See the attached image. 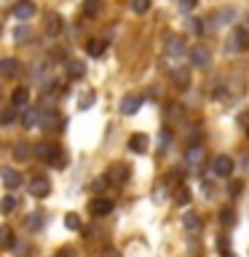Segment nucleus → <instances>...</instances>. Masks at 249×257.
Wrapping results in <instances>:
<instances>
[{
    "instance_id": "f03ea898",
    "label": "nucleus",
    "mask_w": 249,
    "mask_h": 257,
    "mask_svg": "<svg viewBox=\"0 0 249 257\" xmlns=\"http://www.w3.org/2000/svg\"><path fill=\"white\" fill-rule=\"evenodd\" d=\"M249 48V27H233V35L228 40V51L230 54H241V51H246Z\"/></svg>"
},
{
    "instance_id": "4be33fe9",
    "label": "nucleus",
    "mask_w": 249,
    "mask_h": 257,
    "mask_svg": "<svg viewBox=\"0 0 249 257\" xmlns=\"http://www.w3.org/2000/svg\"><path fill=\"white\" fill-rule=\"evenodd\" d=\"M86 54L88 56H102L104 54V40H99V38L88 40V43H86Z\"/></svg>"
},
{
    "instance_id": "72a5a7b5",
    "label": "nucleus",
    "mask_w": 249,
    "mask_h": 257,
    "mask_svg": "<svg viewBox=\"0 0 249 257\" xmlns=\"http://www.w3.org/2000/svg\"><path fill=\"white\" fill-rule=\"evenodd\" d=\"M83 11H86L88 16H94L96 11H99V6H96V0H88V3L83 6Z\"/></svg>"
},
{
    "instance_id": "58836bf2",
    "label": "nucleus",
    "mask_w": 249,
    "mask_h": 257,
    "mask_svg": "<svg viewBox=\"0 0 249 257\" xmlns=\"http://www.w3.org/2000/svg\"><path fill=\"white\" fill-rule=\"evenodd\" d=\"M244 169H246V172H249V156L244 158Z\"/></svg>"
},
{
    "instance_id": "6ab92c4d",
    "label": "nucleus",
    "mask_w": 249,
    "mask_h": 257,
    "mask_svg": "<svg viewBox=\"0 0 249 257\" xmlns=\"http://www.w3.org/2000/svg\"><path fill=\"white\" fill-rule=\"evenodd\" d=\"M166 51L172 54V56H182V54H185V40H182V38H169Z\"/></svg>"
},
{
    "instance_id": "f704fd0d",
    "label": "nucleus",
    "mask_w": 249,
    "mask_h": 257,
    "mask_svg": "<svg viewBox=\"0 0 249 257\" xmlns=\"http://www.w3.org/2000/svg\"><path fill=\"white\" fill-rule=\"evenodd\" d=\"M196 3H198V0H180V8H185V11H193V8H196Z\"/></svg>"
},
{
    "instance_id": "f3484780",
    "label": "nucleus",
    "mask_w": 249,
    "mask_h": 257,
    "mask_svg": "<svg viewBox=\"0 0 249 257\" xmlns=\"http://www.w3.org/2000/svg\"><path fill=\"white\" fill-rule=\"evenodd\" d=\"M38 120H40V110L38 107H27V110H24V115H22L24 128H35Z\"/></svg>"
},
{
    "instance_id": "a211bd4d",
    "label": "nucleus",
    "mask_w": 249,
    "mask_h": 257,
    "mask_svg": "<svg viewBox=\"0 0 249 257\" xmlns=\"http://www.w3.org/2000/svg\"><path fill=\"white\" fill-rule=\"evenodd\" d=\"M64 70H67V75H70V78H83V75H86V64H83V62H78V59L67 62V64H64Z\"/></svg>"
},
{
    "instance_id": "39448f33",
    "label": "nucleus",
    "mask_w": 249,
    "mask_h": 257,
    "mask_svg": "<svg viewBox=\"0 0 249 257\" xmlns=\"http://www.w3.org/2000/svg\"><path fill=\"white\" fill-rule=\"evenodd\" d=\"M40 123H43L46 128H51V132H62L64 120L56 110H46V112H40Z\"/></svg>"
},
{
    "instance_id": "4468645a",
    "label": "nucleus",
    "mask_w": 249,
    "mask_h": 257,
    "mask_svg": "<svg viewBox=\"0 0 249 257\" xmlns=\"http://www.w3.org/2000/svg\"><path fill=\"white\" fill-rule=\"evenodd\" d=\"M129 150L132 153H145L148 150V137L145 134H132L129 137Z\"/></svg>"
},
{
    "instance_id": "20e7f679",
    "label": "nucleus",
    "mask_w": 249,
    "mask_h": 257,
    "mask_svg": "<svg viewBox=\"0 0 249 257\" xmlns=\"http://www.w3.org/2000/svg\"><path fill=\"white\" fill-rule=\"evenodd\" d=\"M190 62L196 64V67H209V64H212V54H209L206 46H193L190 48Z\"/></svg>"
},
{
    "instance_id": "412c9836",
    "label": "nucleus",
    "mask_w": 249,
    "mask_h": 257,
    "mask_svg": "<svg viewBox=\"0 0 249 257\" xmlns=\"http://www.w3.org/2000/svg\"><path fill=\"white\" fill-rule=\"evenodd\" d=\"M14 230L8 228V225H3V228H0V249H11L14 246Z\"/></svg>"
},
{
    "instance_id": "6e6552de",
    "label": "nucleus",
    "mask_w": 249,
    "mask_h": 257,
    "mask_svg": "<svg viewBox=\"0 0 249 257\" xmlns=\"http://www.w3.org/2000/svg\"><path fill=\"white\" fill-rule=\"evenodd\" d=\"M204 158H206V150H204V148H198V145L185 153V164H188L190 169H198L201 164H204Z\"/></svg>"
},
{
    "instance_id": "f257e3e1",
    "label": "nucleus",
    "mask_w": 249,
    "mask_h": 257,
    "mask_svg": "<svg viewBox=\"0 0 249 257\" xmlns=\"http://www.w3.org/2000/svg\"><path fill=\"white\" fill-rule=\"evenodd\" d=\"M35 156L40 158V161H54V164H59V166H64V150L59 148V145H51V142H40L38 148H35Z\"/></svg>"
},
{
    "instance_id": "0eeeda50",
    "label": "nucleus",
    "mask_w": 249,
    "mask_h": 257,
    "mask_svg": "<svg viewBox=\"0 0 249 257\" xmlns=\"http://www.w3.org/2000/svg\"><path fill=\"white\" fill-rule=\"evenodd\" d=\"M30 193L35 198H46L48 193H51V182H48L46 177H35V180L30 182Z\"/></svg>"
},
{
    "instance_id": "f8f14e48",
    "label": "nucleus",
    "mask_w": 249,
    "mask_h": 257,
    "mask_svg": "<svg viewBox=\"0 0 249 257\" xmlns=\"http://www.w3.org/2000/svg\"><path fill=\"white\" fill-rule=\"evenodd\" d=\"M16 72H19V62L16 59H11V56H8V59H0V75L3 78H14Z\"/></svg>"
},
{
    "instance_id": "7c9ffc66",
    "label": "nucleus",
    "mask_w": 249,
    "mask_h": 257,
    "mask_svg": "<svg viewBox=\"0 0 249 257\" xmlns=\"http://www.w3.org/2000/svg\"><path fill=\"white\" fill-rule=\"evenodd\" d=\"M220 222H222V225H233V222H236L233 209H222V212H220Z\"/></svg>"
},
{
    "instance_id": "b1692460",
    "label": "nucleus",
    "mask_w": 249,
    "mask_h": 257,
    "mask_svg": "<svg viewBox=\"0 0 249 257\" xmlns=\"http://www.w3.org/2000/svg\"><path fill=\"white\" fill-rule=\"evenodd\" d=\"M174 83H177V88H188L190 75H188L185 70H174Z\"/></svg>"
},
{
    "instance_id": "aec40b11",
    "label": "nucleus",
    "mask_w": 249,
    "mask_h": 257,
    "mask_svg": "<svg viewBox=\"0 0 249 257\" xmlns=\"http://www.w3.org/2000/svg\"><path fill=\"white\" fill-rule=\"evenodd\" d=\"M11 102H14V107H24V104L30 102V91H27V88H24V86H19V88H16V91H14Z\"/></svg>"
},
{
    "instance_id": "c85d7f7f",
    "label": "nucleus",
    "mask_w": 249,
    "mask_h": 257,
    "mask_svg": "<svg viewBox=\"0 0 249 257\" xmlns=\"http://www.w3.org/2000/svg\"><path fill=\"white\" fill-rule=\"evenodd\" d=\"M40 222H43V214L35 212V214H30V220H27V228L30 230H38L40 228Z\"/></svg>"
},
{
    "instance_id": "5701e85b",
    "label": "nucleus",
    "mask_w": 249,
    "mask_h": 257,
    "mask_svg": "<svg viewBox=\"0 0 249 257\" xmlns=\"http://www.w3.org/2000/svg\"><path fill=\"white\" fill-rule=\"evenodd\" d=\"M16 204H19V201H16L14 196H3V198H0V212H3V214H11L14 209H16Z\"/></svg>"
},
{
    "instance_id": "2eb2a0df",
    "label": "nucleus",
    "mask_w": 249,
    "mask_h": 257,
    "mask_svg": "<svg viewBox=\"0 0 249 257\" xmlns=\"http://www.w3.org/2000/svg\"><path fill=\"white\" fill-rule=\"evenodd\" d=\"M3 185H6V188H19V185H22V174L19 172H16V169H3Z\"/></svg>"
},
{
    "instance_id": "a878e982",
    "label": "nucleus",
    "mask_w": 249,
    "mask_h": 257,
    "mask_svg": "<svg viewBox=\"0 0 249 257\" xmlns=\"http://www.w3.org/2000/svg\"><path fill=\"white\" fill-rule=\"evenodd\" d=\"M132 11L134 14H148L150 11V0H132Z\"/></svg>"
},
{
    "instance_id": "dca6fc26",
    "label": "nucleus",
    "mask_w": 249,
    "mask_h": 257,
    "mask_svg": "<svg viewBox=\"0 0 249 257\" xmlns=\"http://www.w3.org/2000/svg\"><path fill=\"white\" fill-rule=\"evenodd\" d=\"M182 225H185V230H190V233H198V230H201V225H204V222H201V217H198L196 212H188V214L182 217Z\"/></svg>"
},
{
    "instance_id": "9d476101",
    "label": "nucleus",
    "mask_w": 249,
    "mask_h": 257,
    "mask_svg": "<svg viewBox=\"0 0 249 257\" xmlns=\"http://www.w3.org/2000/svg\"><path fill=\"white\" fill-rule=\"evenodd\" d=\"M14 16H16V19H22V22H27V19L35 16V6H32L30 0H22V3L14 6Z\"/></svg>"
},
{
    "instance_id": "bb28decb",
    "label": "nucleus",
    "mask_w": 249,
    "mask_h": 257,
    "mask_svg": "<svg viewBox=\"0 0 249 257\" xmlns=\"http://www.w3.org/2000/svg\"><path fill=\"white\" fill-rule=\"evenodd\" d=\"M64 225H67L70 230H80V217H78V214H72V212H70V214H64Z\"/></svg>"
},
{
    "instance_id": "4c0bfd02",
    "label": "nucleus",
    "mask_w": 249,
    "mask_h": 257,
    "mask_svg": "<svg viewBox=\"0 0 249 257\" xmlns=\"http://www.w3.org/2000/svg\"><path fill=\"white\" fill-rule=\"evenodd\" d=\"M59 257H72V252H67V249H64V252H59Z\"/></svg>"
},
{
    "instance_id": "393cba45",
    "label": "nucleus",
    "mask_w": 249,
    "mask_h": 257,
    "mask_svg": "<svg viewBox=\"0 0 249 257\" xmlns=\"http://www.w3.org/2000/svg\"><path fill=\"white\" fill-rule=\"evenodd\" d=\"M16 120V107H6L3 112H0V126H8Z\"/></svg>"
},
{
    "instance_id": "2f4dec72",
    "label": "nucleus",
    "mask_w": 249,
    "mask_h": 257,
    "mask_svg": "<svg viewBox=\"0 0 249 257\" xmlns=\"http://www.w3.org/2000/svg\"><path fill=\"white\" fill-rule=\"evenodd\" d=\"M14 156L16 158H19V161H24V158H30V148H27V145H16V150H14Z\"/></svg>"
},
{
    "instance_id": "c9c22d12",
    "label": "nucleus",
    "mask_w": 249,
    "mask_h": 257,
    "mask_svg": "<svg viewBox=\"0 0 249 257\" xmlns=\"http://www.w3.org/2000/svg\"><path fill=\"white\" fill-rule=\"evenodd\" d=\"M22 38H30V30H27V27H24V30H22V27L16 30V40H22Z\"/></svg>"
},
{
    "instance_id": "1a4fd4ad",
    "label": "nucleus",
    "mask_w": 249,
    "mask_h": 257,
    "mask_svg": "<svg viewBox=\"0 0 249 257\" xmlns=\"http://www.w3.org/2000/svg\"><path fill=\"white\" fill-rule=\"evenodd\" d=\"M88 209H91L94 217H107V214L112 212V201H110V198H94Z\"/></svg>"
},
{
    "instance_id": "9b49d317",
    "label": "nucleus",
    "mask_w": 249,
    "mask_h": 257,
    "mask_svg": "<svg viewBox=\"0 0 249 257\" xmlns=\"http://www.w3.org/2000/svg\"><path fill=\"white\" fill-rule=\"evenodd\" d=\"M107 180L110 182H126L129 180V166L126 164H115V166H110V172H107Z\"/></svg>"
},
{
    "instance_id": "e433bc0d",
    "label": "nucleus",
    "mask_w": 249,
    "mask_h": 257,
    "mask_svg": "<svg viewBox=\"0 0 249 257\" xmlns=\"http://www.w3.org/2000/svg\"><path fill=\"white\" fill-rule=\"evenodd\" d=\"M220 257H236V254H233L230 249H228V252H225V249H222V254H220Z\"/></svg>"
},
{
    "instance_id": "423d86ee",
    "label": "nucleus",
    "mask_w": 249,
    "mask_h": 257,
    "mask_svg": "<svg viewBox=\"0 0 249 257\" xmlns=\"http://www.w3.org/2000/svg\"><path fill=\"white\" fill-rule=\"evenodd\" d=\"M140 107H142V96H137V94H126L123 99H120V112H123V115H134Z\"/></svg>"
},
{
    "instance_id": "ddd939ff",
    "label": "nucleus",
    "mask_w": 249,
    "mask_h": 257,
    "mask_svg": "<svg viewBox=\"0 0 249 257\" xmlns=\"http://www.w3.org/2000/svg\"><path fill=\"white\" fill-rule=\"evenodd\" d=\"M62 32V16L59 14H51L46 19V35H51V38H56Z\"/></svg>"
},
{
    "instance_id": "c756f323",
    "label": "nucleus",
    "mask_w": 249,
    "mask_h": 257,
    "mask_svg": "<svg viewBox=\"0 0 249 257\" xmlns=\"http://www.w3.org/2000/svg\"><path fill=\"white\" fill-rule=\"evenodd\" d=\"M177 204H180V206H185V204H188V201H190V190L188 188H180V190H177Z\"/></svg>"
},
{
    "instance_id": "473e14b6",
    "label": "nucleus",
    "mask_w": 249,
    "mask_h": 257,
    "mask_svg": "<svg viewBox=\"0 0 249 257\" xmlns=\"http://www.w3.org/2000/svg\"><path fill=\"white\" fill-rule=\"evenodd\" d=\"M91 102H94V94L88 91V94H83V96H80V99H78V107H80V110H86V107H88V104H91Z\"/></svg>"
},
{
    "instance_id": "7ed1b4c3",
    "label": "nucleus",
    "mask_w": 249,
    "mask_h": 257,
    "mask_svg": "<svg viewBox=\"0 0 249 257\" xmlns=\"http://www.w3.org/2000/svg\"><path fill=\"white\" fill-rule=\"evenodd\" d=\"M212 172H214V177H220V180H228L233 174V158L230 156H217L214 164H212Z\"/></svg>"
},
{
    "instance_id": "cd10ccee",
    "label": "nucleus",
    "mask_w": 249,
    "mask_h": 257,
    "mask_svg": "<svg viewBox=\"0 0 249 257\" xmlns=\"http://www.w3.org/2000/svg\"><path fill=\"white\" fill-rule=\"evenodd\" d=\"M241 190H244V182H241V180H230V185H228V193H230V196H233V198L241 196Z\"/></svg>"
}]
</instances>
